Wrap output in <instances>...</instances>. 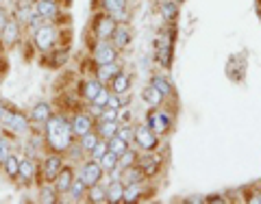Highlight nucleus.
Wrapping results in <instances>:
<instances>
[{
	"instance_id": "nucleus-1",
	"label": "nucleus",
	"mask_w": 261,
	"mask_h": 204,
	"mask_svg": "<svg viewBox=\"0 0 261 204\" xmlns=\"http://www.w3.org/2000/svg\"><path fill=\"white\" fill-rule=\"evenodd\" d=\"M46 135H48V143H50L53 150H68L70 143H72V124H68L63 118H50L48 120V128H46Z\"/></svg>"
},
{
	"instance_id": "nucleus-2",
	"label": "nucleus",
	"mask_w": 261,
	"mask_h": 204,
	"mask_svg": "<svg viewBox=\"0 0 261 204\" xmlns=\"http://www.w3.org/2000/svg\"><path fill=\"white\" fill-rule=\"evenodd\" d=\"M135 141L140 143V148L144 150H154L157 148V133L150 126H137L135 128Z\"/></svg>"
},
{
	"instance_id": "nucleus-3",
	"label": "nucleus",
	"mask_w": 261,
	"mask_h": 204,
	"mask_svg": "<svg viewBox=\"0 0 261 204\" xmlns=\"http://www.w3.org/2000/svg\"><path fill=\"white\" fill-rule=\"evenodd\" d=\"M100 176H102V167H100V163H96V161H89L83 165V172H81V181H83L87 187H92V185H98V181H100Z\"/></svg>"
},
{
	"instance_id": "nucleus-4",
	"label": "nucleus",
	"mask_w": 261,
	"mask_h": 204,
	"mask_svg": "<svg viewBox=\"0 0 261 204\" xmlns=\"http://www.w3.org/2000/svg\"><path fill=\"white\" fill-rule=\"evenodd\" d=\"M94 59L98 63H113L118 59V48L113 46V44H107V42H102V44H98L96 46V50H94Z\"/></svg>"
},
{
	"instance_id": "nucleus-5",
	"label": "nucleus",
	"mask_w": 261,
	"mask_h": 204,
	"mask_svg": "<svg viewBox=\"0 0 261 204\" xmlns=\"http://www.w3.org/2000/svg\"><path fill=\"white\" fill-rule=\"evenodd\" d=\"M35 44L37 48H42V50H48V48H53L55 44V28L53 26H39L35 31Z\"/></svg>"
},
{
	"instance_id": "nucleus-6",
	"label": "nucleus",
	"mask_w": 261,
	"mask_h": 204,
	"mask_svg": "<svg viewBox=\"0 0 261 204\" xmlns=\"http://www.w3.org/2000/svg\"><path fill=\"white\" fill-rule=\"evenodd\" d=\"M148 126L154 133H166L170 128V118L163 111H150L148 113Z\"/></svg>"
},
{
	"instance_id": "nucleus-7",
	"label": "nucleus",
	"mask_w": 261,
	"mask_h": 204,
	"mask_svg": "<svg viewBox=\"0 0 261 204\" xmlns=\"http://www.w3.org/2000/svg\"><path fill=\"white\" fill-rule=\"evenodd\" d=\"M0 120H3L9 128L18 130V133H22V130H27V128H29L27 118L20 115V113H3V118H0Z\"/></svg>"
},
{
	"instance_id": "nucleus-8",
	"label": "nucleus",
	"mask_w": 261,
	"mask_h": 204,
	"mask_svg": "<svg viewBox=\"0 0 261 204\" xmlns=\"http://www.w3.org/2000/svg\"><path fill=\"white\" fill-rule=\"evenodd\" d=\"M72 169L70 167H61V172L57 174L55 178V189L57 193H65V191H70V185H72Z\"/></svg>"
},
{
	"instance_id": "nucleus-9",
	"label": "nucleus",
	"mask_w": 261,
	"mask_h": 204,
	"mask_svg": "<svg viewBox=\"0 0 261 204\" xmlns=\"http://www.w3.org/2000/svg\"><path fill=\"white\" fill-rule=\"evenodd\" d=\"M42 172H44V178H46V181H55L57 174L61 172V159H59V157H48V159L44 161Z\"/></svg>"
},
{
	"instance_id": "nucleus-10",
	"label": "nucleus",
	"mask_w": 261,
	"mask_h": 204,
	"mask_svg": "<svg viewBox=\"0 0 261 204\" xmlns=\"http://www.w3.org/2000/svg\"><path fill=\"white\" fill-rule=\"evenodd\" d=\"M113 31H116V22H113V18H100L96 24V35L100 39H107L113 35Z\"/></svg>"
},
{
	"instance_id": "nucleus-11",
	"label": "nucleus",
	"mask_w": 261,
	"mask_h": 204,
	"mask_svg": "<svg viewBox=\"0 0 261 204\" xmlns=\"http://www.w3.org/2000/svg\"><path fill=\"white\" fill-rule=\"evenodd\" d=\"M72 130H74V135L83 137L85 133L92 130V120H89L87 115H76L74 120H72Z\"/></svg>"
},
{
	"instance_id": "nucleus-12",
	"label": "nucleus",
	"mask_w": 261,
	"mask_h": 204,
	"mask_svg": "<svg viewBox=\"0 0 261 204\" xmlns=\"http://www.w3.org/2000/svg\"><path fill=\"white\" fill-rule=\"evenodd\" d=\"M35 13L39 15V18H53V15L57 13V5L53 3V0H39V3L35 5Z\"/></svg>"
},
{
	"instance_id": "nucleus-13",
	"label": "nucleus",
	"mask_w": 261,
	"mask_h": 204,
	"mask_svg": "<svg viewBox=\"0 0 261 204\" xmlns=\"http://www.w3.org/2000/svg\"><path fill=\"white\" fill-rule=\"evenodd\" d=\"M105 9H107L113 18H122L126 11V0H105Z\"/></svg>"
},
{
	"instance_id": "nucleus-14",
	"label": "nucleus",
	"mask_w": 261,
	"mask_h": 204,
	"mask_svg": "<svg viewBox=\"0 0 261 204\" xmlns=\"http://www.w3.org/2000/svg\"><path fill=\"white\" fill-rule=\"evenodd\" d=\"M118 72L120 70H118L116 61H113V63H102L100 68H98V80H100V83H102V80H113V76H116Z\"/></svg>"
},
{
	"instance_id": "nucleus-15",
	"label": "nucleus",
	"mask_w": 261,
	"mask_h": 204,
	"mask_svg": "<svg viewBox=\"0 0 261 204\" xmlns=\"http://www.w3.org/2000/svg\"><path fill=\"white\" fill-rule=\"evenodd\" d=\"M144 172L140 167H133V165H128V167H124V181H126V185H140L142 181H144Z\"/></svg>"
},
{
	"instance_id": "nucleus-16",
	"label": "nucleus",
	"mask_w": 261,
	"mask_h": 204,
	"mask_svg": "<svg viewBox=\"0 0 261 204\" xmlns=\"http://www.w3.org/2000/svg\"><path fill=\"white\" fill-rule=\"evenodd\" d=\"M31 118L35 120V122H48L53 115H50V107H48L46 102H39L33 107V113H31Z\"/></svg>"
},
{
	"instance_id": "nucleus-17",
	"label": "nucleus",
	"mask_w": 261,
	"mask_h": 204,
	"mask_svg": "<svg viewBox=\"0 0 261 204\" xmlns=\"http://www.w3.org/2000/svg\"><path fill=\"white\" fill-rule=\"evenodd\" d=\"M137 167H140L144 174L152 176V174H157V169H159V161L152 159V157H142L140 163H137Z\"/></svg>"
},
{
	"instance_id": "nucleus-18",
	"label": "nucleus",
	"mask_w": 261,
	"mask_h": 204,
	"mask_svg": "<svg viewBox=\"0 0 261 204\" xmlns=\"http://www.w3.org/2000/svg\"><path fill=\"white\" fill-rule=\"evenodd\" d=\"M98 161H100V167L105 169V172H113V169L118 167V154H116V152H111V150L105 152Z\"/></svg>"
},
{
	"instance_id": "nucleus-19",
	"label": "nucleus",
	"mask_w": 261,
	"mask_h": 204,
	"mask_svg": "<svg viewBox=\"0 0 261 204\" xmlns=\"http://www.w3.org/2000/svg\"><path fill=\"white\" fill-rule=\"evenodd\" d=\"M113 46L116 48H126L128 42H130V35H128V31L126 28H122V26H116V31H113Z\"/></svg>"
},
{
	"instance_id": "nucleus-20",
	"label": "nucleus",
	"mask_w": 261,
	"mask_h": 204,
	"mask_svg": "<svg viewBox=\"0 0 261 204\" xmlns=\"http://www.w3.org/2000/svg\"><path fill=\"white\" fill-rule=\"evenodd\" d=\"M118 133V124L116 120H102V124L98 126V135L105 137V139H111L113 135Z\"/></svg>"
},
{
	"instance_id": "nucleus-21",
	"label": "nucleus",
	"mask_w": 261,
	"mask_h": 204,
	"mask_svg": "<svg viewBox=\"0 0 261 204\" xmlns=\"http://www.w3.org/2000/svg\"><path fill=\"white\" fill-rule=\"evenodd\" d=\"M3 37H5V42L7 44H15L18 42V37H20V28H18V24L15 22H7V26L3 28Z\"/></svg>"
},
{
	"instance_id": "nucleus-22",
	"label": "nucleus",
	"mask_w": 261,
	"mask_h": 204,
	"mask_svg": "<svg viewBox=\"0 0 261 204\" xmlns=\"http://www.w3.org/2000/svg\"><path fill=\"white\" fill-rule=\"evenodd\" d=\"M144 100L148 102L150 107H157V104L163 100V94L159 92L157 87H152V85H150V87H146V89H144Z\"/></svg>"
},
{
	"instance_id": "nucleus-23",
	"label": "nucleus",
	"mask_w": 261,
	"mask_h": 204,
	"mask_svg": "<svg viewBox=\"0 0 261 204\" xmlns=\"http://www.w3.org/2000/svg\"><path fill=\"white\" fill-rule=\"evenodd\" d=\"M128 87H130V78L126 74H122V72H118V74L113 76V92H116V94H124Z\"/></svg>"
},
{
	"instance_id": "nucleus-24",
	"label": "nucleus",
	"mask_w": 261,
	"mask_h": 204,
	"mask_svg": "<svg viewBox=\"0 0 261 204\" xmlns=\"http://www.w3.org/2000/svg\"><path fill=\"white\" fill-rule=\"evenodd\" d=\"M107 200L109 202H120L124 200V187H122V183H111L109 189H107Z\"/></svg>"
},
{
	"instance_id": "nucleus-25",
	"label": "nucleus",
	"mask_w": 261,
	"mask_h": 204,
	"mask_svg": "<svg viewBox=\"0 0 261 204\" xmlns=\"http://www.w3.org/2000/svg\"><path fill=\"white\" fill-rule=\"evenodd\" d=\"M107 145H109V150H111V152H116V154H118V157H120L122 152H126V150H128V148H126V141L122 139L118 133L113 135L111 139H107Z\"/></svg>"
},
{
	"instance_id": "nucleus-26",
	"label": "nucleus",
	"mask_w": 261,
	"mask_h": 204,
	"mask_svg": "<svg viewBox=\"0 0 261 204\" xmlns=\"http://www.w3.org/2000/svg\"><path fill=\"white\" fill-rule=\"evenodd\" d=\"M3 167H5V172L9 174V176H13V178L20 176V161L15 159V157H11V154L3 161Z\"/></svg>"
},
{
	"instance_id": "nucleus-27",
	"label": "nucleus",
	"mask_w": 261,
	"mask_h": 204,
	"mask_svg": "<svg viewBox=\"0 0 261 204\" xmlns=\"http://www.w3.org/2000/svg\"><path fill=\"white\" fill-rule=\"evenodd\" d=\"M161 13H163V18H166V20H174L176 15H178L176 0H168V3H163L161 5Z\"/></svg>"
},
{
	"instance_id": "nucleus-28",
	"label": "nucleus",
	"mask_w": 261,
	"mask_h": 204,
	"mask_svg": "<svg viewBox=\"0 0 261 204\" xmlns=\"http://www.w3.org/2000/svg\"><path fill=\"white\" fill-rule=\"evenodd\" d=\"M89 202H96V204L109 202V200H107V191L100 189L98 185H92V187H89Z\"/></svg>"
},
{
	"instance_id": "nucleus-29",
	"label": "nucleus",
	"mask_w": 261,
	"mask_h": 204,
	"mask_svg": "<svg viewBox=\"0 0 261 204\" xmlns=\"http://www.w3.org/2000/svg\"><path fill=\"white\" fill-rule=\"evenodd\" d=\"M100 89H102L100 80H87V83L83 85V94H85V98H89V100H94Z\"/></svg>"
},
{
	"instance_id": "nucleus-30",
	"label": "nucleus",
	"mask_w": 261,
	"mask_h": 204,
	"mask_svg": "<svg viewBox=\"0 0 261 204\" xmlns=\"http://www.w3.org/2000/svg\"><path fill=\"white\" fill-rule=\"evenodd\" d=\"M98 141H100V139H98V135L89 130V133H85L83 137H81V148L87 150V152H92V150H94V145H96Z\"/></svg>"
},
{
	"instance_id": "nucleus-31",
	"label": "nucleus",
	"mask_w": 261,
	"mask_h": 204,
	"mask_svg": "<svg viewBox=\"0 0 261 204\" xmlns=\"http://www.w3.org/2000/svg\"><path fill=\"white\" fill-rule=\"evenodd\" d=\"M152 87H157L163 96H170V94H172V85H170L163 76H154V78H152Z\"/></svg>"
},
{
	"instance_id": "nucleus-32",
	"label": "nucleus",
	"mask_w": 261,
	"mask_h": 204,
	"mask_svg": "<svg viewBox=\"0 0 261 204\" xmlns=\"http://www.w3.org/2000/svg\"><path fill=\"white\" fill-rule=\"evenodd\" d=\"M33 172H35V167H33V161H29V159L20 161V176L24 178V181H31Z\"/></svg>"
},
{
	"instance_id": "nucleus-33",
	"label": "nucleus",
	"mask_w": 261,
	"mask_h": 204,
	"mask_svg": "<svg viewBox=\"0 0 261 204\" xmlns=\"http://www.w3.org/2000/svg\"><path fill=\"white\" fill-rule=\"evenodd\" d=\"M137 161V157H135V152H130V150H126V152H122L120 157H118V165L120 167H128V165H133V163Z\"/></svg>"
},
{
	"instance_id": "nucleus-34",
	"label": "nucleus",
	"mask_w": 261,
	"mask_h": 204,
	"mask_svg": "<svg viewBox=\"0 0 261 204\" xmlns=\"http://www.w3.org/2000/svg\"><path fill=\"white\" fill-rule=\"evenodd\" d=\"M124 200H126V202L140 200V185H128L126 189H124Z\"/></svg>"
},
{
	"instance_id": "nucleus-35",
	"label": "nucleus",
	"mask_w": 261,
	"mask_h": 204,
	"mask_svg": "<svg viewBox=\"0 0 261 204\" xmlns=\"http://www.w3.org/2000/svg\"><path fill=\"white\" fill-rule=\"evenodd\" d=\"M85 183L83 181H72V185H70V191H72V198L74 200H79L81 195H83V191H85Z\"/></svg>"
},
{
	"instance_id": "nucleus-36",
	"label": "nucleus",
	"mask_w": 261,
	"mask_h": 204,
	"mask_svg": "<svg viewBox=\"0 0 261 204\" xmlns=\"http://www.w3.org/2000/svg\"><path fill=\"white\" fill-rule=\"evenodd\" d=\"M92 102H94V107H105V104L109 102V92H107V89H100Z\"/></svg>"
},
{
	"instance_id": "nucleus-37",
	"label": "nucleus",
	"mask_w": 261,
	"mask_h": 204,
	"mask_svg": "<svg viewBox=\"0 0 261 204\" xmlns=\"http://www.w3.org/2000/svg\"><path fill=\"white\" fill-rule=\"evenodd\" d=\"M42 202H46V204H55L57 202V189H42Z\"/></svg>"
},
{
	"instance_id": "nucleus-38",
	"label": "nucleus",
	"mask_w": 261,
	"mask_h": 204,
	"mask_svg": "<svg viewBox=\"0 0 261 204\" xmlns=\"http://www.w3.org/2000/svg\"><path fill=\"white\" fill-rule=\"evenodd\" d=\"M109 150V145L107 143H102V141H98L96 145H94V150H92V154H94V159H100L105 152Z\"/></svg>"
},
{
	"instance_id": "nucleus-39",
	"label": "nucleus",
	"mask_w": 261,
	"mask_h": 204,
	"mask_svg": "<svg viewBox=\"0 0 261 204\" xmlns=\"http://www.w3.org/2000/svg\"><path fill=\"white\" fill-rule=\"evenodd\" d=\"M118 135H120V137H122V139H124L126 143H128L130 139H133V137H135V133H133V130H130L128 126H124V128H120V130H118Z\"/></svg>"
},
{
	"instance_id": "nucleus-40",
	"label": "nucleus",
	"mask_w": 261,
	"mask_h": 204,
	"mask_svg": "<svg viewBox=\"0 0 261 204\" xmlns=\"http://www.w3.org/2000/svg\"><path fill=\"white\" fill-rule=\"evenodd\" d=\"M7 157H9V143H5L3 139H0V163H3Z\"/></svg>"
},
{
	"instance_id": "nucleus-41",
	"label": "nucleus",
	"mask_w": 261,
	"mask_h": 204,
	"mask_svg": "<svg viewBox=\"0 0 261 204\" xmlns=\"http://www.w3.org/2000/svg\"><path fill=\"white\" fill-rule=\"evenodd\" d=\"M7 22H9V15H7V11L0 7V31H3L7 26Z\"/></svg>"
},
{
	"instance_id": "nucleus-42",
	"label": "nucleus",
	"mask_w": 261,
	"mask_h": 204,
	"mask_svg": "<svg viewBox=\"0 0 261 204\" xmlns=\"http://www.w3.org/2000/svg\"><path fill=\"white\" fill-rule=\"evenodd\" d=\"M102 120H118V109H111L109 107L107 113H102Z\"/></svg>"
},
{
	"instance_id": "nucleus-43",
	"label": "nucleus",
	"mask_w": 261,
	"mask_h": 204,
	"mask_svg": "<svg viewBox=\"0 0 261 204\" xmlns=\"http://www.w3.org/2000/svg\"><path fill=\"white\" fill-rule=\"evenodd\" d=\"M107 104H109V107H111V109H118V107H120V100H118V98H116V96H113V98L109 96V102H107Z\"/></svg>"
},
{
	"instance_id": "nucleus-44",
	"label": "nucleus",
	"mask_w": 261,
	"mask_h": 204,
	"mask_svg": "<svg viewBox=\"0 0 261 204\" xmlns=\"http://www.w3.org/2000/svg\"><path fill=\"white\" fill-rule=\"evenodd\" d=\"M207 202H224V200H222V198H220V195H211V198H209Z\"/></svg>"
},
{
	"instance_id": "nucleus-45",
	"label": "nucleus",
	"mask_w": 261,
	"mask_h": 204,
	"mask_svg": "<svg viewBox=\"0 0 261 204\" xmlns=\"http://www.w3.org/2000/svg\"><path fill=\"white\" fill-rule=\"evenodd\" d=\"M252 202H255V204H261V193L257 195V198H252Z\"/></svg>"
},
{
	"instance_id": "nucleus-46",
	"label": "nucleus",
	"mask_w": 261,
	"mask_h": 204,
	"mask_svg": "<svg viewBox=\"0 0 261 204\" xmlns=\"http://www.w3.org/2000/svg\"><path fill=\"white\" fill-rule=\"evenodd\" d=\"M3 113H5V109H3V104H0V118H3Z\"/></svg>"
},
{
	"instance_id": "nucleus-47",
	"label": "nucleus",
	"mask_w": 261,
	"mask_h": 204,
	"mask_svg": "<svg viewBox=\"0 0 261 204\" xmlns=\"http://www.w3.org/2000/svg\"><path fill=\"white\" fill-rule=\"evenodd\" d=\"M176 3H181V0H176Z\"/></svg>"
}]
</instances>
